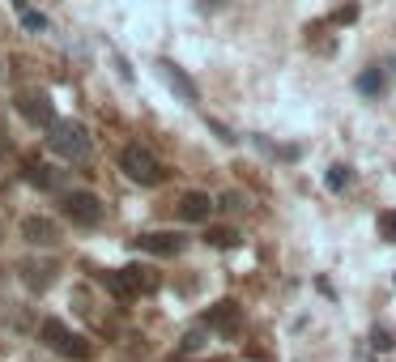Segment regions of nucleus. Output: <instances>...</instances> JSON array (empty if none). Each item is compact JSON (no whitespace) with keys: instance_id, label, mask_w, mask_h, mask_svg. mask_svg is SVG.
Masks as SVG:
<instances>
[{"instance_id":"nucleus-1","label":"nucleus","mask_w":396,"mask_h":362,"mask_svg":"<svg viewBox=\"0 0 396 362\" xmlns=\"http://www.w3.org/2000/svg\"><path fill=\"white\" fill-rule=\"evenodd\" d=\"M47 145L68 158V162H86L90 158V132L77 124V119H56L52 128H47Z\"/></svg>"},{"instance_id":"nucleus-21","label":"nucleus","mask_w":396,"mask_h":362,"mask_svg":"<svg viewBox=\"0 0 396 362\" xmlns=\"http://www.w3.org/2000/svg\"><path fill=\"white\" fill-rule=\"evenodd\" d=\"M354 17H358V5H345V9H337V17H333V21H337V26H350Z\"/></svg>"},{"instance_id":"nucleus-14","label":"nucleus","mask_w":396,"mask_h":362,"mask_svg":"<svg viewBox=\"0 0 396 362\" xmlns=\"http://www.w3.org/2000/svg\"><path fill=\"white\" fill-rule=\"evenodd\" d=\"M350 179H354V171L345 162H337V166H328V171H324V188L328 192H345V188H350Z\"/></svg>"},{"instance_id":"nucleus-7","label":"nucleus","mask_w":396,"mask_h":362,"mask_svg":"<svg viewBox=\"0 0 396 362\" xmlns=\"http://www.w3.org/2000/svg\"><path fill=\"white\" fill-rule=\"evenodd\" d=\"M184 243H188V239L175 234V230H150V234L137 239V248H141V252H154V256H179Z\"/></svg>"},{"instance_id":"nucleus-12","label":"nucleus","mask_w":396,"mask_h":362,"mask_svg":"<svg viewBox=\"0 0 396 362\" xmlns=\"http://www.w3.org/2000/svg\"><path fill=\"white\" fill-rule=\"evenodd\" d=\"M52 273H56V264H39V260L21 264V281H26L30 290H47L52 285Z\"/></svg>"},{"instance_id":"nucleus-22","label":"nucleus","mask_w":396,"mask_h":362,"mask_svg":"<svg viewBox=\"0 0 396 362\" xmlns=\"http://www.w3.org/2000/svg\"><path fill=\"white\" fill-rule=\"evenodd\" d=\"M217 205H221V209H230V213H239V209H247V205H243V197H239V192H230V197H221Z\"/></svg>"},{"instance_id":"nucleus-4","label":"nucleus","mask_w":396,"mask_h":362,"mask_svg":"<svg viewBox=\"0 0 396 362\" xmlns=\"http://www.w3.org/2000/svg\"><path fill=\"white\" fill-rule=\"evenodd\" d=\"M39 336H43V341L47 345H52L56 354H64V358H77V362H86L94 350H90V341H86V336L81 332H72L64 320H43V328H39Z\"/></svg>"},{"instance_id":"nucleus-18","label":"nucleus","mask_w":396,"mask_h":362,"mask_svg":"<svg viewBox=\"0 0 396 362\" xmlns=\"http://www.w3.org/2000/svg\"><path fill=\"white\" fill-rule=\"evenodd\" d=\"M379 239H388V243H396V209H388L379 217Z\"/></svg>"},{"instance_id":"nucleus-2","label":"nucleus","mask_w":396,"mask_h":362,"mask_svg":"<svg viewBox=\"0 0 396 362\" xmlns=\"http://www.w3.org/2000/svg\"><path fill=\"white\" fill-rule=\"evenodd\" d=\"M103 281L119 303H132L137 294H154L158 290V277L150 269H141V264H128V269H119V273H103Z\"/></svg>"},{"instance_id":"nucleus-19","label":"nucleus","mask_w":396,"mask_h":362,"mask_svg":"<svg viewBox=\"0 0 396 362\" xmlns=\"http://www.w3.org/2000/svg\"><path fill=\"white\" fill-rule=\"evenodd\" d=\"M21 26H26V30H47V17L34 13V9H21Z\"/></svg>"},{"instance_id":"nucleus-13","label":"nucleus","mask_w":396,"mask_h":362,"mask_svg":"<svg viewBox=\"0 0 396 362\" xmlns=\"http://www.w3.org/2000/svg\"><path fill=\"white\" fill-rule=\"evenodd\" d=\"M362 99H379V94L388 90V77H384V68H362V77L354 81Z\"/></svg>"},{"instance_id":"nucleus-3","label":"nucleus","mask_w":396,"mask_h":362,"mask_svg":"<svg viewBox=\"0 0 396 362\" xmlns=\"http://www.w3.org/2000/svg\"><path fill=\"white\" fill-rule=\"evenodd\" d=\"M119 166H123V175L128 179H137V183H145V188H154V183H162L166 179V166L145 150V145H128V150L119 154Z\"/></svg>"},{"instance_id":"nucleus-20","label":"nucleus","mask_w":396,"mask_h":362,"mask_svg":"<svg viewBox=\"0 0 396 362\" xmlns=\"http://www.w3.org/2000/svg\"><path fill=\"white\" fill-rule=\"evenodd\" d=\"M201 345H205V332H201V328H192V332H184V341H179V350H184V354H192V350H201Z\"/></svg>"},{"instance_id":"nucleus-8","label":"nucleus","mask_w":396,"mask_h":362,"mask_svg":"<svg viewBox=\"0 0 396 362\" xmlns=\"http://www.w3.org/2000/svg\"><path fill=\"white\" fill-rule=\"evenodd\" d=\"M21 239H26L30 248H56L60 230H56L52 217H26V222H21Z\"/></svg>"},{"instance_id":"nucleus-11","label":"nucleus","mask_w":396,"mask_h":362,"mask_svg":"<svg viewBox=\"0 0 396 362\" xmlns=\"http://www.w3.org/2000/svg\"><path fill=\"white\" fill-rule=\"evenodd\" d=\"M209 213H213V201L205 197V192H188V197L179 201V217H184V222H209Z\"/></svg>"},{"instance_id":"nucleus-17","label":"nucleus","mask_w":396,"mask_h":362,"mask_svg":"<svg viewBox=\"0 0 396 362\" xmlns=\"http://www.w3.org/2000/svg\"><path fill=\"white\" fill-rule=\"evenodd\" d=\"M370 345H375V354H388V350H396L392 332H388L384 324H375V328H370Z\"/></svg>"},{"instance_id":"nucleus-5","label":"nucleus","mask_w":396,"mask_h":362,"mask_svg":"<svg viewBox=\"0 0 396 362\" xmlns=\"http://www.w3.org/2000/svg\"><path fill=\"white\" fill-rule=\"evenodd\" d=\"M64 213H68V222H77V226H98L103 222V201H98L94 192H68Z\"/></svg>"},{"instance_id":"nucleus-15","label":"nucleus","mask_w":396,"mask_h":362,"mask_svg":"<svg viewBox=\"0 0 396 362\" xmlns=\"http://www.w3.org/2000/svg\"><path fill=\"white\" fill-rule=\"evenodd\" d=\"M205 243L209 248H235L239 243V230L235 226H209L205 230Z\"/></svg>"},{"instance_id":"nucleus-16","label":"nucleus","mask_w":396,"mask_h":362,"mask_svg":"<svg viewBox=\"0 0 396 362\" xmlns=\"http://www.w3.org/2000/svg\"><path fill=\"white\" fill-rule=\"evenodd\" d=\"M26 179H30L34 188H56V183H60L56 171H52V166H43V162H26Z\"/></svg>"},{"instance_id":"nucleus-10","label":"nucleus","mask_w":396,"mask_h":362,"mask_svg":"<svg viewBox=\"0 0 396 362\" xmlns=\"http://www.w3.org/2000/svg\"><path fill=\"white\" fill-rule=\"evenodd\" d=\"M158 72H162V81H166L170 90H175V94H179L184 103H196V86H192V77H188V72H184L179 64L162 60V64H158Z\"/></svg>"},{"instance_id":"nucleus-9","label":"nucleus","mask_w":396,"mask_h":362,"mask_svg":"<svg viewBox=\"0 0 396 362\" xmlns=\"http://www.w3.org/2000/svg\"><path fill=\"white\" fill-rule=\"evenodd\" d=\"M17 111L26 115L30 124H43V128L56 124V107H52V99H47V94H21V99H17Z\"/></svg>"},{"instance_id":"nucleus-6","label":"nucleus","mask_w":396,"mask_h":362,"mask_svg":"<svg viewBox=\"0 0 396 362\" xmlns=\"http://www.w3.org/2000/svg\"><path fill=\"white\" fill-rule=\"evenodd\" d=\"M205 324H209L213 332H221V336H235V332L243 328V307H239L235 299H221V303H213V307L205 311Z\"/></svg>"}]
</instances>
